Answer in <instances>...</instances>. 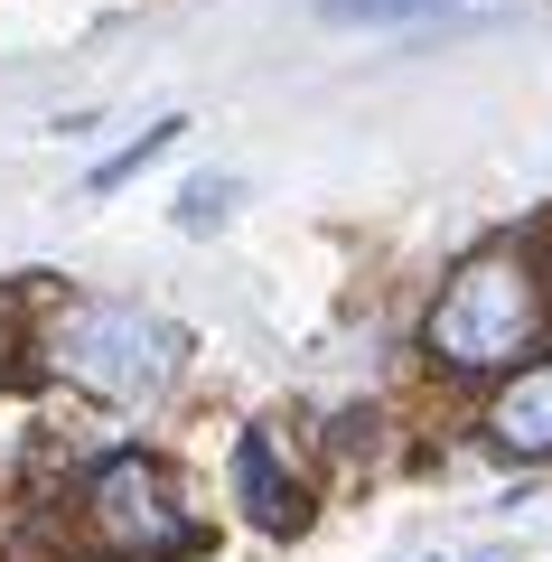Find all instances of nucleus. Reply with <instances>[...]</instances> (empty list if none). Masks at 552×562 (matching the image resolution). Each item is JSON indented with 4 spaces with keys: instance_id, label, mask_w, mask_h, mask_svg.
Instances as JSON below:
<instances>
[{
    "instance_id": "f257e3e1",
    "label": "nucleus",
    "mask_w": 552,
    "mask_h": 562,
    "mask_svg": "<svg viewBox=\"0 0 552 562\" xmlns=\"http://www.w3.org/2000/svg\"><path fill=\"white\" fill-rule=\"evenodd\" d=\"M533 328H543V272L525 254H477L450 272V291L431 310V357L496 375V366H515L533 347Z\"/></svg>"
},
{
    "instance_id": "f03ea898",
    "label": "nucleus",
    "mask_w": 552,
    "mask_h": 562,
    "mask_svg": "<svg viewBox=\"0 0 552 562\" xmlns=\"http://www.w3.org/2000/svg\"><path fill=\"white\" fill-rule=\"evenodd\" d=\"M47 347H57V366L103 403H150L159 384L178 375V357H188V338H178L169 319H150V310H132V301H76Z\"/></svg>"
},
{
    "instance_id": "7ed1b4c3",
    "label": "nucleus",
    "mask_w": 552,
    "mask_h": 562,
    "mask_svg": "<svg viewBox=\"0 0 552 562\" xmlns=\"http://www.w3.org/2000/svg\"><path fill=\"white\" fill-rule=\"evenodd\" d=\"M85 516H94V543L113 562H169L188 543V516L169 497V469L150 450H113V460L85 479Z\"/></svg>"
},
{
    "instance_id": "20e7f679",
    "label": "nucleus",
    "mask_w": 552,
    "mask_h": 562,
    "mask_svg": "<svg viewBox=\"0 0 552 562\" xmlns=\"http://www.w3.org/2000/svg\"><path fill=\"white\" fill-rule=\"evenodd\" d=\"M235 487H244V516L262 525V535H300V487H291V469H281V450H272V431H244L235 441Z\"/></svg>"
},
{
    "instance_id": "39448f33",
    "label": "nucleus",
    "mask_w": 552,
    "mask_h": 562,
    "mask_svg": "<svg viewBox=\"0 0 552 562\" xmlns=\"http://www.w3.org/2000/svg\"><path fill=\"white\" fill-rule=\"evenodd\" d=\"M487 441H496V450H515V460H543V450H552V366H525V375L496 394Z\"/></svg>"
},
{
    "instance_id": "423d86ee",
    "label": "nucleus",
    "mask_w": 552,
    "mask_h": 562,
    "mask_svg": "<svg viewBox=\"0 0 552 562\" xmlns=\"http://www.w3.org/2000/svg\"><path fill=\"white\" fill-rule=\"evenodd\" d=\"M328 20H365V29H394V20H440L459 0H318Z\"/></svg>"
},
{
    "instance_id": "0eeeda50",
    "label": "nucleus",
    "mask_w": 552,
    "mask_h": 562,
    "mask_svg": "<svg viewBox=\"0 0 552 562\" xmlns=\"http://www.w3.org/2000/svg\"><path fill=\"white\" fill-rule=\"evenodd\" d=\"M169 140H178V122H150V132H140V140H132V150H113V160H103V169H94V198H113V188H122V179H132V169H150V160H159V150H169Z\"/></svg>"
},
{
    "instance_id": "6e6552de",
    "label": "nucleus",
    "mask_w": 552,
    "mask_h": 562,
    "mask_svg": "<svg viewBox=\"0 0 552 562\" xmlns=\"http://www.w3.org/2000/svg\"><path fill=\"white\" fill-rule=\"evenodd\" d=\"M225 198H235L225 179H198V188H188V206H178V225H198V235H206V225H225Z\"/></svg>"
}]
</instances>
